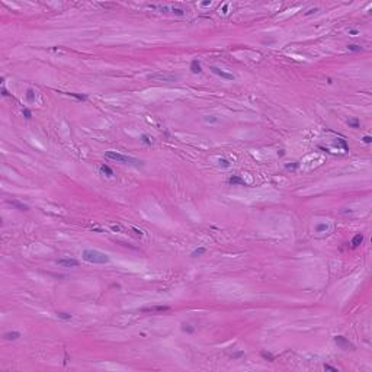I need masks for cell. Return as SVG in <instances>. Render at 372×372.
Instances as JSON below:
<instances>
[{
  "instance_id": "cell-1",
  "label": "cell",
  "mask_w": 372,
  "mask_h": 372,
  "mask_svg": "<svg viewBox=\"0 0 372 372\" xmlns=\"http://www.w3.org/2000/svg\"><path fill=\"white\" fill-rule=\"evenodd\" d=\"M83 260L89 262V263H95V265H105L109 262V256L106 253H102L99 250H93V249H86L82 253Z\"/></svg>"
},
{
  "instance_id": "cell-2",
  "label": "cell",
  "mask_w": 372,
  "mask_h": 372,
  "mask_svg": "<svg viewBox=\"0 0 372 372\" xmlns=\"http://www.w3.org/2000/svg\"><path fill=\"white\" fill-rule=\"evenodd\" d=\"M106 158L109 160H113L116 163H124V164H129V166H135V167H140L143 166V161L138 160V158H134V157H129V156H125V154H121V153H116V151H106L105 153Z\"/></svg>"
},
{
  "instance_id": "cell-3",
  "label": "cell",
  "mask_w": 372,
  "mask_h": 372,
  "mask_svg": "<svg viewBox=\"0 0 372 372\" xmlns=\"http://www.w3.org/2000/svg\"><path fill=\"white\" fill-rule=\"evenodd\" d=\"M334 342L337 343V346H340L342 349H355V346L349 342L346 337H343V336H334Z\"/></svg>"
},
{
  "instance_id": "cell-4",
  "label": "cell",
  "mask_w": 372,
  "mask_h": 372,
  "mask_svg": "<svg viewBox=\"0 0 372 372\" xmlns=\"http://www.w3.org/2000/svg\"><path fill=\"white\" fill-rule=\"evenodd\" d=\"M209 70H211L214 74H217V76H220V77H222V79H225V80H234V76H232L231 73H225L224 70H221V68H218V67H215V65L209 67Z\"/></svg>"
},
{
  "instance_id": "cell-5",
  "label": "cell",
  "mask_w": 372,
  "mask_h": 372,
  "mask_svg": "<svg viewBox=\"0 0 372 372\" xmlns=\"http://www.w3.org/2000/svg\"><path fill=\"white\" fill-rule=\"evenodd\" d=\"M143 313H166L170 311V307L167 305H154V307H148V308H143Z\"/></svg>"
},
{
  "instance_id": "cell-6",
  "label": "cell",
  "mask_w": 372,
  "mask_h": 372,
  "mask_svg": "<svg viewBox=\"0 0 372 372\" xmlns=\"http://www.w3.org/2000/svg\"><path fill=\"white\" fill-rule=\"evenodd\" d=\"M151 9H160V10H170L172 13H175V15H179V16H183L186 12L183 10V9H180V7H169V6H150Z\"/></svg>"
},
{
  "instance_id": "cell-7",
  "label": "cell",
  "mask_w": 372,
  "mask_h": 372,
  "mask_svg": "<svg viewBox=\"0 0 372 372\" xmlns=\"http://www.w3.org/2000/svg\"><path fill=\"white\" fill-rule=\"evenodd\" d=\"M57 265L64 266V268H77V266H79V262H77L76 259H58V260H57Z\"/></svg>"
},
{
  "instance_id": "cell-8",
  "label": "cell",
  "mask_w": 372,
  "mask_h": 372,
  "mask_svg": "<svg viewBox=\"0 0 372 372\" xmlns=\"http://www.w3.org/2000/svg\"><path fill=\"white\" fill-rule=\"evenodd\" d=\"M150 79H153V80H164V82H175L179 77L177 76H169V74H154V76H150Z\"/></svg>"
},
{
  "instance_id": "cell-9",
  "label": "cell",
  "mask_w": 372,
  "mask_h": 372,
  "mask_svg": "<svg viewBox=\"0 0 372 372\" xmlns=\"http://www.w3.org/2000/svg\"><path fill=\"white\" fill-rule=\"evenodd\" d=\"M228 183H230L231 186H237V185H240V186H247V183H246L240 176H237V175H232V176L228 179Z\"/></svg>"
},
{
  "instance_id": "cell-10",
  "label": "cell",
  "mask_w": 372,
  "mask_h": 372,
  "mask_svg": "<svg viewBox=\"0 0 372 372\" xmlns=\"http://www.w3.org/2000/svg\"><path fill=\"white\" fill-rule=\"evenodd\" d=\"M362 241H363V234H356L353 239H352V241H350V244H352V247L353 249H356V247H359L361 244H362Z\"/></svg>"
},
{
  "instance_id": "cell-11",
  "label": "cell",
  "mask_w": 372,
  "mask_h": 372,
  "mask_svg": "<svg viewBox=\"0 0 372 372\" xmlns=\"http://www.w3.org/2000/svg\"><path fill=\"white\" fill-rule=\"evenodd\" d=\"M191 71H192V73H195V74H198V73H201V71H202L201 63H199L198 60H193V61L191 63Z\"/></svg>"
},
{
  "instance_id": "cell-12",
  "label": "cell",
  "mask_w": 372,
  "mask_h": 372,
  "mask_svg": "<svg viewBox=\"0 0 372 372\" xmlns=\"http://www.w3.org/2000/svg\"><path fill=\"white\" fill-rule=\"evenodd\" d=\"M3 337H5V340H18L20 337V333L19 332H7V333L3 334Z\"/></svg>"
},
{
  "instance_id": "cell-13",
  "label": "cell",
  "mask_w": 372,
  "mask_h": 372,
  "mask_svg": "<svg viewBox=\"0 0 372 372\" xmlns=\"http://www.w3.org/2000/svg\"><path fill=\"white\" fill-rule=\"evenodd\" d=\"M9 204L10 205H13L15 208H18L19 211H28V205H25V204H20V202H18V201H9Z\"/></svg>"
},
{
  "instance_id": "cell-14",
  "label": "cell",
  "mask_w": 372,
  "mask_h": 372,
  "mask_svg": "<svg viewBox=\"0 0 372 372\" xmlns=\"http://www.w3.org/2000/svg\"><path fill=\"white\" fill-rule=\"evenodd\" d=\"M99 169H100V172H102L105 176H108V177H112V176H113V170H112L109 166H106V164H102Z\"/></svg>"
},
{
  "instance_id": "cell-15",
  "label": "cell",
  "mask_w": 372,
  "mask_h": 372,
  "mask_svg": "<svg viewBox=\"0 0 372 372\" xmlns=\"http://www.w3.org/2000/svg\"><path fill=\"white\" fill-rule=\"evenodd\" d=\"M347 125L350 127V128H359L361 127V122H359V119L358 118H353V119H347Z\"/></svg>"
},
{
  "instance_id": "cell-16",
  "label": "cell",
  "mask_w": 372,
  "mask_h": 372,
  "mask_svg": "<svg viewBox=\"0 0 372 372\" xmlns=\"http://www.w3.org/2000/svg\"><path fill=\"white\" fill-rule=\"evenodd\" d=\"M260 356H262L263 359L269 361V362H273V361H275V356H273L270 352H266V350H262V352H260Z\"/></svg>"
},
{
  "instance_id": "cell-17",
  "label": "cell",
  "mask_w": 372,
  "mask_h": 372,
  "mask_svg": "<svg viewBox=\"0 0 372 372\" xmlns=\"http://www.w3.org/2000/svg\"><path fill=\"white\" fill-rule=\"evenodd\" d=\"M57 317L61 318V320H71V314L70 313H64V311H57Z\"/></svg>"
},
{
  "instance_id": "cell-18",
  "label": "cell",
  "mask_w": 372,
  "mask_h": 372,
  "mask_svg": "<svg viewBox=\"0 0 372 372\" xmlns=\"http://www.w3.org/2000/svg\"><path fill=\"white\" fill-rule=\"evenodd\" d=\"M26 100L28 102H35V92L32 89H28L26 90Z\"/></svg>"
},
{
  "instance_id": "cell-19",
  "label": "cell",
  "mask_w": 372,
  "mask_h": 372,
  "mask_svg": "<svg viewBox=\"0 0 372 372\" xmlns=\"http://www.w3.org/2000/svg\"><path fill=\"white\" fill-rule=\"evenodd\" d=\"M347 50H349V51H353V53H359V51H362V46H361V45H356V44H350V45H347Z\"/></svg>"
},
{
  "instance_id": "cell-20",
  "label": "cell",
  "mask_w": 372,
  "mask_h": 372,
  "mask_svg": "<svg viewBox=\"0 0 372 372\" xmlns=\"http://www.w3.org/2000/svg\"><path fill=\"white\" fill-rule=\"evenodd\" d=\"M205 251H206V249H205V247H199V249L193 250V251L191 253V256H192V257H196V256H201V254H204Z\"/></svg>"
},
{
  "instance_id": "cell-21",
  "label": "cell",
  "mask_w": 372,
  "mask_h": 372,
  "mask_svg": "<svg viewBox=\"0 0 372 372\" xmlns=\"http://www.w3.org/2000/svg\"><path fill=\"white\" fill-rule=\"evenodd\" d=\"M315 230H317V232H324V231H327V230H329V225H327V224H324V222H321V224H317Z\"/></svg>"
},
{
  "instance_id": "cell-22",
  "label": "cell",
  "mask_w": 372,
  "mask_h": 372,
  "mask_svg": "<svg viewBox=\"0 0 372 372\" xmlns=\"http://www.w3.org/2000/svg\"><path fill=\"white\" fill-rule=\"evenodd\" d=\"M218 164H220L221 167H224V169H228V167L231 166V163H230L227 158H220V160H218Z\"/></svg>"
},
{
  "instance_id": "cell-23",
  "label": "cell",
  "mask_w": 372,
  "mask_h": 372,
  "mask_svg": "<svg viewBox=\"0 0 372 372\" xmlns=\"http://www.w3.org/2000/svg\"><path fill=\"white\" fill-rule=\"evenodd\" d=\"M182 330H183L185 333H189V334L195 332V329H193V327H191V326H189V324H186V323H183V324H182Z\"/></svg>"
},
{
  "instance_id": "cell-24",
  "label": "cell",
  "mask_w": 372,
  "mask_h": 372,
  "mask_svg": "<svg viewBox=\"0 0 372 372\" xmlns=\"http://www.w3.org/2000/svg\"><path fill=\"white\" fill-rule=\"evenodd\" d=\"M65 95L73 96V98H76V99H79V100H86V99H87L86 95H79V93H65Z\"/></svg>"
},
{
  "instance_id": "cell-25",
  "label": "cell",
  "mask_w": 372,
  "mask_h": 372,
  "mask_svg": "<svg viewBox=\"0 0 372 372\" xmlns=\"http://www.w3.org/2000/svg\"><path fill=\"white\" fill-rule=\"evenodd\" d=\"M141 141L144 143V144H147V146H151V143H153V140L148 137V135H146V134H143L141 135Z\"/></svg>"
},
{
  "instance_id": "cell-26",
  "label": "cell",
  "mask_w": 372,
  "mask_h": 372,
  "mask_svg": "<svg viewBox=\"0 0 372 372\" xmlns=\"http://www.w3.org/2000/svg\"><path fill=\"white\" fill-rule=\"evenodd\" d=\"M22 113H23V116H25L26 119H31V118H32V112H31V109H28V108H23V109H22Z\"/></svg>"
},
{
  "instance_id": "cell-27",
  "label": "cell",
  "mask_w": 372,
  "mask_h": 372,
  "mask_svg": "<svg viewBox=\"0 0 372 372\" xmlns=\"http://www.w3.org/2000/svg\"><path fill=\"white\" fill-rule=\"evenodd\" d=\"M324 369H326V371H333V372H337V368H334V366H332V365H329V363H324Z\"/></svg>"
},
{
  "instance_id": "cell-28",
  "label": "cell",
  "mask_w": 372,
  "mask_h": 372,
  "mask_svg": "<svg viewBox=\"0 0 372 372\" xmlns=\"http://www.w3.org/2000/svg\"><path fill=\"white\" fill-rule=\"evenodd\" d=\"M362 141H363L365 144H371V143H372V137H369V135H365V137L362 138Z\"/></svg>"
},
{
  "instance_id": "cell-29",
  "label": "cell",
  "mask_w": 372,
  "mask_h": 372,
  "mask_svg": "<svg viewBox=\"0 0 372 372\" xmlns=\"http://www.w3.org/2000/svg\"><path fill=\"white\" fill-rule=\"evenodd\" d=\"M205 121L206 122H217L218 118H214V116H205Z\"/></svg>"
},
{
  "instance_id": "cell-30",
  "label": "cell",
  "mask_w": 372,
  "mask_h": 372,
  "mask_svg": "<svg viewBox=\"0 0 372 372\" xmlns=\"http://www.w3.org/2000/svg\"><path fill=\"white\" fill-rule=\"evenodd\" d=\"M298 166H299V163H298V161H295L294 164H285V167H286V169H297Z\"/></svg>"
},
{
  "instance_id": "cell-31",
  "label": "cell",
  "mask_w": 372,
  "mask_h": 372,
  "mask_svg": "<svg viewBox=\"0 0 372 372\" xmlns=\"http://www.w3.org/2000/svg\"><path fill=\"white\" fill-rule=\"evenodd\" d=\"M317 10H318L317 7H314V9H310V10H307V12H305V15H307V16H308V15H313V13H315Z\"/></svg>"
},
{
  "instance_id": "cell-32",
  "label": "cell",
  "mask_w": 372,
  "mask_h": 372,
  "mask_svg": "<svg viewBox=\"0 0 372 372\" xmlns=\"http://www.w3.org/2000/svg\"><path fill=\"white\" fill-rule=\"evenodd\" d=\"M2 95H3V96H10V93H9L5 87H2Z\"/></svg>"
},
{
  "instance_id": "cell-33",
  "label": "cell",
  "mask_w": 372,
  "mask_h": 372,
  "mask_svg": "<svg viewBox=\"0 0 372 372\" xmlns=\"http://www.w3.org/2000/svg\"><path fill=\"white\" fill-rule=\"evenodd\" d=\"M243 355H244L243 352H236L234 355H232V358H240V356H243Z\"/></svg>"
},
{
  "instance_id": "cell-34",
  "label": "cell",
  "mask_w": 372,
  "mask_h": 372,
  "mask_svg": "<svg viewBox=\"0 0 372 372\" xmlns=\"http://www.w3.org/2000/svg\"><path fill=\"white\" fill-rule=\"evenodd\" d=\"M278 156H279V157H282V156H285V151H284V150H279V151H278Z\"/></svg>"
},
{
  "instance_id": "cell-35",
  "label": "cell",
  "mask_w": 372,
  "mask_h": 372,
  "mask_svg": "<svg viewBox=\"0 0 372 372\" xmlns=\"http://www.w3.org/2000/svg\"><path fill=\"white\" fill-rule=\"evenodd\" d=\"M349 34H352V35H356V34H358V31H356V29H350V31H349Z\"/></svg>"
}]
</instances>
